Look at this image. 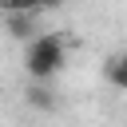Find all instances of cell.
Segmentation results:
<instances>
[{"label":"cell","mask_w":127,"mask_h":127,"mask_svg":"<svg viewBox=\"0 0 127 127\" xmlns=\"http://www.w3.org/2000/svg\"><path fill=\"white\" fill-rule=\"evenodd\" d=\"M67 64V44L60 32H40L36 40H28L24 48V71L32 83H48L52 75H60Z\"/></svg>","instance_id":"cell-1"},{"label":"cell","mask_w":127,"mask_h":127,"mask_svg":"<svg viewBox=\"0 0 127 127\" xmlns=\"http://www.w3.org/2000/svg\"><path fill=\"white\" fill-rule=\"evenodd\" d=\"M103 79L115 91H127V52H111L103 60Z\"/></svg>","instance_id":"cell-2"},{"label":"cell","mask_w":127,"mask_h":127,"mask_svg":"<svg viewBox=\"0 0 127 127\" xmlns=\"http://www.w3.org/2000/svg\"><path fill=\"white\" fill-rule=\"evenodd\" d=\"M24 99H28V107H36V111H56V107H60V99H56V91H52L48 83H28Z\"/></svg>","instance_id":"cell-3"},{"label":"cell","mask_w":127,"mask_h":127,"mask_svg":"<svg viewBox=\"0 0 127 127\" xmlns=\"http://www.w3.org/2000/svg\"><path fill=\"white\" fill-rule=\"evenodd\" d=\"M8 36H12V40H24V44L36 40V36H40V32H36V16H24V12H20V16H8Z\"/></svg>","instance_id":"cell-4"},{"label":"cell","mask_w":127,"mask_h":127,"mask_svg":"<svg viewBox=\"0 0 127 127\" xmlns=\"http://www.w3.org/2000/svg\"><path fill=\"white\" fill-rule=\"evenodd\" d=\"M0 12L4 16H40L44 12V0H0Z\"/></svg>","instance_id":"cell-5"},{"label":"cell","mask_w":127,"mask_h":127,"mask_svg":"<svg viewBox=\"0 0 127 127\" xmlns=\"http://www.w3.org/2000/svg\"><path fill=\"white\" fill-rule=\"evenodd\" d=\"M60 4H64V0H44V12H48V8H60Z\"/></svg>","instance_id":"cell-6"}]
</instances>
